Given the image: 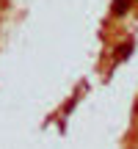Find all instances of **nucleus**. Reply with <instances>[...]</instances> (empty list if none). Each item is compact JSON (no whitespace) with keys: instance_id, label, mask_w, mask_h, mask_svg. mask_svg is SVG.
Listing matches in <instances>:
<instances>
[{"instance_id":"1","label":"nucleus","mask_w":138,"mask_h":149,"mask_svg":"<svg viewBox=\"0 0 138 149\" xmlns=\"http://www.w3.org/2000/svg\"><path fill=\"white\" fill-rule=\"evenodd\" d=\"M133 47H135L133 42H124V44H119V50H116V58H119V61H124L130 53H133Z\"/></svg>"},{"instance_id":"2","label":"nucleus","mask_w":138,"mask_h":149,"mask_svg":"<svg viewBox=\"0 0 138 149\" xmlns=\"http://www.w3.org/2000/svg\"><path fill=\"white\" fill-rule=\"evenodd\" d=\"M127 8H130V0H113V14L116 17L127 14Z\"/></svg>"}]
</instances>
